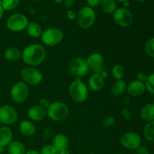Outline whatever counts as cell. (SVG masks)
Listing matches in <instances>:
<instances>
[{"instance_id":"obj_3","label":"cell","mask_w":154,"mask_h":154,"mask_svg":"<svg viewBox=\"0 0 154 154\" xmlns=\"http://www.w3.org/2000/svg\"><path fill=\"white\" fill-rule=\"evenodd\" d=\"M69 108L66 104L62 102L51 103L47 109V116L54 121H62L69 116Z\"/></svg>"},{"instance_id":"obj_30","label":"cell","mask_w":154,"mask_h":154,"mask_svg":"<svg viewBox=\"0 0 154 154\" xmlns=\"http://www.w3.org/2000/svg\"><path fill=\"white\" fill-rule=\"evenodd\" d=\"M145 84L146 90L151 94L154 95V73L150 75H147V78Z\"/></svg>"},{"instance_id":"obj_32","label":"cell","mask_w":154,"mask_h":154,"mask_svg":"<svg viewBox=\"0 0 154 154\" xmlns=\"http://www.w3.org/2000/svg\"><path fill=\"white\" fill-rule=\"evenodd\" d=\"M116 123L115 117H112V116H109V117H105L102 121V126L104 128H110L112 126H114Z\"/></svg>"},{"instance_id":"obj_20","label":"cell","mask_w":154,"mask_h":154,"mask_svg":"<svg viewBox=\"0 0 154 154\" xmlns=\"http://www.w3.org/2000/svg\"><path fill=\"white\" fill-rule=\"evenodd\" d=\"M140 117L147 123L154 121V103L144 105L140 111Z\"/></svg>"},{"instance_id":"obj_2","label":"cell","mask_w":154,"mask_h":154,"mask_svg":"<svg viewBox=\"0 0 154 154\" xmlns=\"http://www.w3.org/2000/svg\"><path fill=\"white\" fill-rule=\"evenodd\" d=\"M69 94L72 100L78 103H82L88 99V87L81 78H77L69 85Z\"/></svg>"},{"instance_id":"obj_50","label":"cell","mask_w":154,"mask_h":154,"mask_svg":"<svg viewBox=\"0 0 154 154\" xmlns=\"http://www.w3.org/2000/svg\"><path fill=\"white\" fill-rule=\"evenodd\" d=\"M32 1H35V0H32Z\"/></svg>"},{"instance_id":"obj_14","label":"cell","mask_w":154,"mask_h":154,"mask_svg":"<svg viewBox=\"0 0 154 154\" xmlns=\"http://www.w3.org/2000/svg\"><path fill=\"white\" fill-rule=\"evenodd\" d=\"M27 116L32 121H41L47 117V110L38 105H33L28 110Z\"/></svg>"},{"instance_id":"obj_39","label":"cell","mask_w":154,"mask_h":154,"mask_svg":"<svg viewBox=\"0 0 154 154\" xmlns=\"http://www.w3.org/2000/svg\"><path fill=\"white\" fill-rule=\"evenodd\" d=\"M74 2H75L74 0H64L63 4H64L65 7L70 8L74 5Z\"/></svg>"},{"instance_id":"obj_16","label":"cell","mask_w":154,"mask_h":154,"mask_svg":"<svg viewBox=\"0 0 154 154\" xmlns=\"http://www.w3.org/2000/svg\"><path fill=\"white\" fill-rule=\"evenodd\" d=\"M104 78L99 73H94L88 80L89 88L93 92L100 91L104 87Z\"/></svg>"},{"instance_id":"obj_44","label":"cell","mask_w":154,"mask_h":154,"mask_svg":"<svg viewBox=\"0 0 154 154\" xmlns=\"http://www.w3.org/2000/svg\"><path fill=\"white\" fill-rule=\"evenodd\" d=\"M63 1H64V0H54V2H55L56 3H58V4L63 2Z\"/></svg>"},{"instance_id":"obj_4","label":"cell","mask_w":154,"mask_h":154,"mask_svg":"<svg viewBox=\"0 0 154 154\" xmlns=\"http://www.w3.org/2000/svg\"><path fill=\"white\" fill-rule=\"evenodd\" d=\"M77 23L83 29H87L93 26L96 20V12L89 6L81 8L77 14Z\"/></svg>"},{"instance_id":"obj_47","label":"cell","mask_w":154,"mask_h":154,"mask_svg":"<svg viewBox=\"0 0 154 154\" xmlns=\"http://www.w3.org/2000/svg\"><path fill=\"white\" fill-rule=\"evenodd\" d=\"M137 2H144L145 0H136Z\"/></svg>"},{"instance_id":"obj_45","label":"cell","mask_w":154,"mask_h":154,"mask_svg":"<svg viewBox=\"0 0 154 154\" xmlns=\"http://www.w3.org/2000/svg\"><path fill=\"white\" fill-rule=\"evenodd\" d=\"M123 5H124L125 7H127V6H129V1L125 2L123 3Z\"/></svg>"},{"instance_id":"obj_29","label":"cell","mask_w":154,"mask_h":154,"mask_svg":"<svg viewBox=\"0 0 154 154\" xmlns=\"http://www.w3.org/2000/svg\"><path fill=\"white\" fill-rule=\"evenodd\" d=\"M144 51L148 57L154 58V37L150 38L144 45Z\"/></svg>"},{"instance_id":"obj_22","label":"cell","mask_w":154,"mask_h":154,"mask_svg":"<svg viewBox=\"0 0 154 154\" xmlns=\"http://www.w3.org/2000/svg\"><path fill=\"white\" fill-rule=\"evenodd\" d=\"M4 57L8 61H17L22 57V52L17 48L11 47L5 51Z\"/></svg>"},{"instance_id":"obj_36","label":"cell","mask_w":154,"mask_h":154,"mask_svg":"<svg viewBox=\"0 0 154 154\" xmlns=\"http://www.w3.org/2000/svg\"><path fill=\"white\" fill-rule=\"evenodd\" d=\"M137 154H150V150L147 148L146 146L141 145L138 149L136 150Z\"/></svg>"},{"instance_id":"obj_12","label":"cell","mask_w":154,"mask_h":154,"mask_svg":"<svg viewBox=\"0 0 154 154\" xmlns=\"http://www.w3.org/2000/svg\"><path fill=\"white\" fill-rule=\"evenodd\" d=\"M18 119L17 111L11 105H4L0 107V123L4 125H11Z\"/></svg>"},{"instance_id":"obj_9","label":"cell","mask_w":154,"mask_h":154,"mask_svg":"<svg viewBox=\"0 0 154 154\" xmlns=\"http://www.w3.org/2000/svg\"><path fill=\"white\" fill-rule=\"evenodd\" d=\"M11 98L16 103H23L29 96V87L26 84L19 81L12 86L10 91Z\"/></svg>"},{"instance_id":"obj_48","label":"cell","mask_w":154,"mask_h":154,"mask_svg":"<svg viewBox=\"0 0 154 154\" xmlns=\"http://www.w3.org/2000/svg\"><path fill=\"white\" fill-rule=\"evenodd\" d=\"M88 154H96V153H88Z\"/></svg>"},{"instance_id":"obj_43","label":"cell","mask_w":154,"mask_h":154,"mask_svg":"<svg viewBox=\"0 0 154 154\" xmlns=\"http://www.w3.org/2000/svg\"><path fill=\"white\" fill-rule=\"evenodd\" d=\"M4 151H5V147L0 146V154H2L4 153Z\"/></svg>"},{"instance_id":"obj_8","label":"cell","mask_w":154,"mask_h":154,"mask_svg":"<svg viewBox=\"0 0 154 154\" xmlns=\"http://www.w3.org/2000/svg\"><path fill=\"white\" fill-rule=\"evenodd\" d=\"M29 20L26 16L23 14L17 13L11 15L7 20L6 26L9 30L14 32H20L26 29Z\"/></svg>"},{"instance_id":"obj_35","label":"cell","mask_w":154,"mask_h":154,"mask_svg":"<svg viewBox=\"0 0 154 154\" xmlns=\"http://www.w3.org/2000/svg\"><path fill=\"white\" fill-rule=\"evenodd\" d=\"M102 1V0H87V6L93 8L97 7L99 5H101Z\"/></svg>"},{"instance_id":"obj_40","label":"cell","mask_w":154,"mask_h":154,"mask_svg":"<svg viewBox=\"0 0 154 154\" xmlns=\"http://www.w3.org/2000/svg\"><path fill=\"white\" fill-rule=\"evenodd\" d=\"M26 154H41L40 152L37 151V150H29L28 151H26Z\"/></svg>"},{"instance_id":"obj_13","label":"cell","mask_w":154,"mask_h":154,"mask_svg":"<svg viewBox=\"0 0 154 154\" xmlns=\"http://www.w3.org/2000/svg\"><path fill=\"white\" fill-rule=\"evenodd\" d=\"M145 90V84L140 82L137 80L130 82L126 87V92L128 95L132 97H139L142 96Z\"/></svg>"},{"instance_id":"obj_38","label":"cell","mask_w":154,"mask_h":154,"mask_svg":"<svg viewBox=\"0 0 154 154\" xmlns=\"http://www.w3.org/2000/svg\"><path fill=\"white\" fill-rule=\"evenodd\" d=\"M67 17H68V19L70 20H74L76 19L77 14L75 13L74 11L69 10L67 11Z\"/></svg>"},{"instance_id":"obj_17","label":"cell","mask_w":154,"mask_h":154,"mask_svg":"<svg viewBox=\"0 0 154 154\" xmlns=\"http://www.w3.org/2000/svg\"><path fill=\"white\" fill-rule=\"evenodd\" d=\"M51 144L54 146V147L57 150V152L65 150V149H68L69 144V138L64 134L59 133L53 138Z\"/></svg>"},{"instance_id":"obj_31","label":"cell","mask_w":154,"mask_h":154,"mask_svg":"<svg viewBox=\"0 0 154 154\" xmlns=\"http://www.w3.org/2000/svg\"><path fill=\"white\" fill-rule=\"evenodd\" d=\"M41 154H58V152L52 144H46L41 149Z\"/></svg>"},{"instance_id":"obj_26","label":"cell","mask_w":154,"mask_h":154,"mask_svg":"<svg viewBox=\"0 0 154 154\" xmlns=\"http://www.w3.org/2000/svg\"><path fill=\"white\" fill-rule=\"evenodd\" d=\"M143 135L146 140L150 142H154V121L149 122L143 129Z\"/></svg>"},{"instance_id":"obj_5","label":"cell","mask_w":154,"mask_h":154,"mask_svg":"<svg viewBox=\"0 0 154 154\" xmlns=\"http://www.w3.org/2000/svg\"><path fill=\"white\" fill-rule=\"evenodd\" d=\"M64 35L63 31L57 27H51L42 32L41 35L42 43L48 47H54L59 45L63 41Z\"/></svg>"},{"instance_id":"obj_6","label":"cell","mask_w":154,"mask_h":154,"mask_svg":"<svg viewBox=\"0 0 154 154\" xmlns=\"http://www.w3.org/2000/svg\"><path fill=\"white\" fill-rule=\"evenodd\" d=\"M88 65L86 59L82 57H75L69 61L68 64V70L69 73L78 78L85 76L89 72Z\"/></svg>"},{"instance_id":"obj_28","label":"cell","mask_w":154,"mask_h":154,"mask_svg":"<svg viewBox=\"0 0 154 154\" xmlns=\"http://www.w3.org/2000/svg\"><path fill=\"white\" fill-rule=\"evenodd\" d=\"M20 3V0H2L0 5L4 11H11L16 8Z\"/></svg>"},{"instance_id":"obj_34","label":"cell","mask_w":154,"mask_h":154,"mask_svg":"<svg viewBox=\"0 0 154 154\" xmlns=\"http://www.w3.org/2000/svg\"><path fill=\"white\" fill-rule=\"evenodd\" d=\"M50 105H51V102H50V101L48 100V99H45V98H42V99H41L40 100L38 101V105H40L41 107H42L43 108H45V109H48V107L50 106Z\"/></svg>"},{"instance_id":"obj_1","label":"cell","mask_w":154,"mask_h":154,"mask_svg":"<svg viewBox=\"0 0 154 154\" xmlns=\"http://www.w3.org/2000/svg\"><path fill=\"white\" fill-rule=\"evenodd\" d=\"M46 50L39 44H32L24 48L22 52L21 59L29 66H39L46 58Z\"/></svg>"},{"instance_id":"obj_42","label":"cell","mask_w":154,"mask_h":154,"mask_svg":"<svg viewBox=\"0 0 154 154\" xmlns=\"http://www.w3.org/2000/svg\"><path fill=\"white\" fill-rule=\"evenodd\" d=\"M3 14H4V10H3V8H2L1 5H0V20L3 17Z\"/></svg>"},{"instance_id":"obj_24","label":"cell","mask_w":154,"mask_h":154,"mask_svg":"<svg viewBox=\"0 0 154 154\" xmlns=\"http://www.w3.org/2000/svg\"><path fill=\"white\" fill-rule=\"evenodd\" d=\"M126 83L124 80H118L113 84L111 88V93L113 96H121L126 90Z\"/></svg>"},{"instance_id":"obj_41","label":"cell","mask_w":154,"mask_h":154,"mask_svg":"<svg viewBox=\"0 0 154 154\" xmlns=\"http://www.w3.org/2000/svg\"><path fill=\"white\" fill-rule=\"evenodd\" d=\"M58 154H71L70 151L68 149H65V150H60L58 152Z\"/></svg>"},{"instance_id":"obj_10","label":"cell","mask_w":154,"mask_h":154,"mask_svg":"<svg viewBox=\"0 0 154 154\" xmlns=\"http://www.w3.org/2000/svg\"><path fill=\"white\" fill-rule=\"evenodd\" d=\"M141 137L136 132H128L123 134L120 139L121 145L130 150H136L141 145Z\"/></svg>"},{"instance_id":"obj_37","label":"cell","mask_w":154,"mask_h":154,"mask_svg":"<svg viewBox=\"0 0 154 154\" xmlns=\"http://www.w3.org/2000/svg\"><path fill=\"white\" fill-rule=\"evenodd\" d=\"M147 75H146L145 73H143V72H140V73H138L136 77L137 81L142 83H145L146 81H147Z\"/></svg>"},{"instance_id":"obj_21","label":"cell","mask_w":154,"mask_h":154,"mask_svg":"<svg viewBox=\"0 0 154 154\" xmlns=\"http://www.w3.org/2000/svg\"><path fill=\"white\" fill-rule=\"evenodd\" d=\"M7 147L8 154H26V153L25 145L20 141H12Z\"/></svg>"},{"instance_id":"obj_27","label":"cell","mask_w":154,"mask_h":154,"mask_svg":"<svg viewBox=\"0 0 154 154\" xmlns=\"http://www.w3.org/2000/svg\"><path fill=\"white\" fill-rule=\"evenodd\" d=\"M111 74L116 81L123 80L125 76V69L121 65L116 64L111 69Z\"/></svg>"},{"instance_id":"obj_11","label":"cell","mask_w":154,"mask_h":154,"mask_svg":"<svg viewBox=\"0 0 154 154\" xmlns=\"http://www.w3.org/2000/svg\"><path fill=\"white\" fill-rule=\"evenodd\" d=\"M114 20L120 26L129 27L133 22V15L129 9L120 8L114 13Z\"/></svg>"},{"instance_id":"obj_19","label":"cell","mask_w":154,"mask_h":154,"mask_svg":"<svg viewBox=\"0 0 154 154\" xmlns=\"http://www.w3.org/2000/svg\"><path fill=\"white\" fill-rule=\"evenodd\" d=\"M13 132L10 127L7 126H2L0 127V146L7 147L12 141Z\"/></svg>"},{"instance_id":"obj_51","label":"cell","mask_w":154,"mask_h":154,"mask_svg":"<svg viewBox=\"0 0 154 154\" xmlns=\"http://www.w3.org/2000/svg\"><path fill=\"white\" fill-rule=\"evenodd\" d=\"M153 64H154V61H153Z\"/></svg>"},{"instance_id":"obj_33","label":"cell","mask_w":154,"mask_h":154,"mask_svg":"<svg viewBox=\"0 0 154 154\" xmlns=\"http://www.w3.org/2000/svg\"><path fill=\"white\" fill-rule=\"evenodd\" d=\"M121 115L123 118L126 121H129L131 119V113L127 107H124L121 111Z\"/></svg>"},{"instance_id":"obj_49","label":"cell","mask_w":154,"mask_h":154,"mask_svg":"<svg viewBox=\"0 0 154 154\" xmlns=\"http://www.w3.org/2000/svg\"><path fill=\"white\" fill-rule=\"evenodd\" d=\"M153 103H154V98H153Z\"/></svg>"},{"instance_id":"obj_18","label":"cell","mask_w":154,"mask_h":154,"mask_svg":"<svg viewBox=\"0 0 154 154\" xmlns=\"http://www.w3.org/2000/svg\"><path fill=\"white\" fill-rule=\"evenodd\" d=\"M19 131L24 136H32L36 132V127L31 120H24L20 123Z\"/></svg>"},{"instance_id":"obj_7","label":"cell","mask_w":154,"mask_h":154,"mask_svg":"<svg viewBox=\"0 0 154 154\" xmlns=\"http://www.w3.org/2000/svg\"><path fill=\"white\" fill-rule=\"evenodd\" d=\"M20 76L23 82L26 84L27 85H38L43 80V75L42 72L32 66H27L23 69L20 72Z\"/></svg>"},{"instance_id":"obj_25","label":"cell","mask_w":154,"mask_h":154,"mask_svg":"<svg viewBox=\"0 0 154 154\" xmlns=\"http://www.w3.org/2000/svg\"><path fill=\"white\" fill-rule=\"evenodd\" d=\"M101 6L102 11L107 14H112L117 10L115 0H102Z\"/></svg>"},{"instance_id":"obj_46","label":"cell","mask_w":154,"mask_h":154,"mask_svg":"<svg viewBox=\"0 0 154 154\" xmlns=\"http://www.w3.org/2000/svg\"><path fill=\"white\" fill-rule=\"evenodd\" d=\"M117 1L120 2H122V3H124L125 2H127V1H129V0H117Z\"/></svg>"},{"instance_id":"obj_23","label":"cell","mask_w":154,"mask_h":154,"mask_svg":"<svg viewBox=\"0 0 154 154\" xmlns=\"http://www.w3.org/2000/svg\"><path fill=\"white\" fill-rule=\"evenodd\" d=\"M26 31L29 35L34 38L41 37L42 34V28L39 23L36 22H29L26 27Z\"/></svg>"},{"instance_id":"obj_15","label":"cell","mask_w":154,"mask_h":154,"mask_svg":"<svg viewBox=\"0 0 154 154\" xmlns=\"http://www.w3.org/2000/svg\"><path fill=\"white\" fill-rule=\"evenodd\" d=\"M86 60L90 69L93 70L102 69L104 63V57L99 53H93L88 56Z\"/></svg>"}]
</instances>
